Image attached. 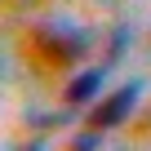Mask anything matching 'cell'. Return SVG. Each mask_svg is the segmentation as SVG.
<instances>
[{"mask_svg":"<svg viewBox=\"0 0 151 151\" xmlns=\"http://www.w3.org/2000/svg\"><path fill=\"white\" fill-rule=\"evenodd\" d=\"M138 80H129V85H120L116 93H107L98 107H93V116H89V129H116V124H124L129 116H133V102H138Z\"/></svg>","mask_w":151,"mask_h":151,"instance_id":"obj_2","label":"cell"},{"mask_svg":"<svg viewBox=\"0 0 151 151\" xmlns=\"http://www.w3.org/2000/svg\"><path fill=\"white\" fill-rule=\"evenodd\" d=\"M31 40V53L45 62V67H71V62H80L93 45V36L85 27H76V22H62V18H49V22H36L27 31Z\"/></svg>","mask_w":151,"mask_h":151,"instance_id":"obj_1","label":"cell"},{"mask_svg":"<svg viewBox=\"0 0 151 151\" xmlns=\"http://www.w3.org/2000/svg\"><path fill=\"white\" fill-rule=\"evenodd\" d=\"M124 49H129V27H116V31H111V45H107V67H111V62H120V58H124Z\"/></svg>","mask_w":151,"mask_h":151,"instance_id":"obj_4","label":"cell"},{"mask_svg":"<svg viewBox=\"0 0 151 151\" xmlns=\"http://www.w3.org/2000/svg\"><path fill=\"white\" fill-rule=\"evenodd\" d=\"M71 147H76V151H93V147H102V129H89V133H80Z\"/></svg>","mask_w":151,"mask_h":151,"instance_id":"obj_5","label":"cell"},{"mask_svg":"<svg viewBox=\"0 0 151 151\" xmlns=\"http://www.w3.org/2000/svg\"><path fill=\"white\" fill-rule=\"evenodd\" d=\"M102 76H107V62H102V67L80 71V76H76V80L67 85V102H71V107H85V102H93V98H98V89H102Z\"/></svg>","mask_w":151,"mask_h":151,"instance_id":"obj_3","label":"cell"},{"mask_svg":"<svg viewBox=\"0 0 151 151\" xmlns=\"http://www.w3.org/2000/svg\"><path fill=\"white\" fill-rule=\"evenodd\" d=\"M27 5H36V0H14V9H27Z\"/></svg>","mask_w":151,"mask_h":151,"instance_id":"obj_6","label":"cell"}]
</instances>
